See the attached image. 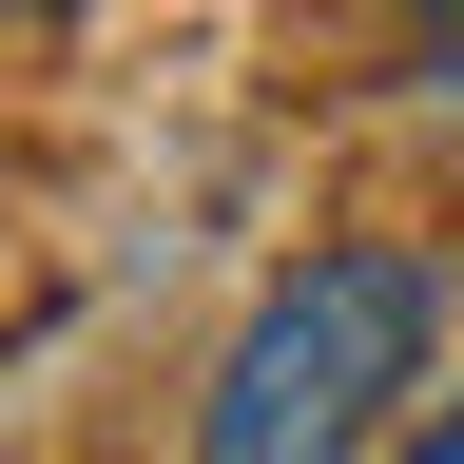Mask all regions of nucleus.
Instances as JSON below:
<instances>
[{
	"instance_id": "f257e3e1",
	"label": "nucleus",
	"mask_w": 464,
	"mask_h": 464,
	"mask_svg": "<svg viewBox=\"0 0 464 464\" xmlns=\"http://www.w3.org/2000/svg\"><path fill=\"white\" fill-rule=\"evenodd\" d=\"M426 329H445L426 252H310V271H271L252 329L213 348L194 464H368V426L426 387Z\"/></svg>"
},
{
	"instance_id": "f03ea898",
	"label": "nucleus",
	"mask_w": 464,
	"mask_h": 464,
	"mask_svg": "<svg viewBox=\"0 0 464 464\" xmlns=\"http://www.w3.org/2000/svg\"><path fill=\"white\" fill-rule=\"evenodd\" d=\"M406 464H464V406H445V426H426V445H406Z\"/></svg>"
},
{
	"instance_id": "7ed1b4c3",
	"label": "nucleus",
	"mask_w": 464,
	"mask_h": 464,
	"mask_svg": "<svg viewBox=\"0 0 464 464\" xmlns=\"http://www.w3.org/2000/svg\"><path fill=\"white\" fill-rule=\"evenodd\" d=\"M426 20H445V39H464V0H426Z\"/></svg>"
}]
</instances>
